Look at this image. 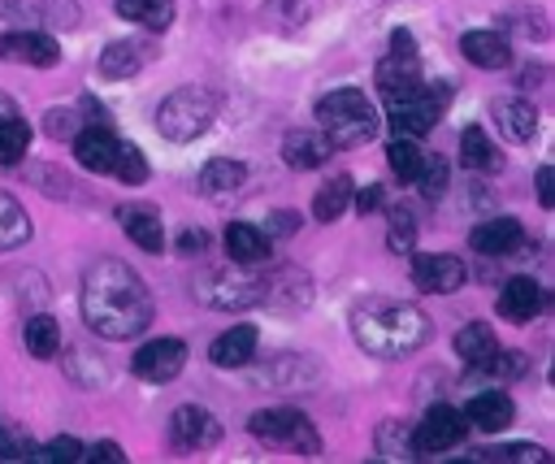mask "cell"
I'll return each instance as SVG.
<instances>
[{"label":"cell","instance_id":"5","mask_svg":"<svg viewBox=\"0 0 555 464\" xmlns=\"http://www.w3.org/2000/svg\"><path fill=\"white\" fill-rule=\"evenodd\" d=\"M247 429H251L260 442H269V447H291L295 455H317V451H321V434H317L312 421H308L304 412H295V408H260V412L247 421Z\"/></svg>","mask_w":555,"mask_h":464},{"label":"cell","instance_id":"14","mask_svg":"<svg viewBox=\"0 0 555 464\" xmlns=\"http://www.w3.org/2000/svg\"><path fill=\"white\" fill-rule=\"evenodd\" d=\"M117 147H121V139H117L104 121H87V126L74 134V156H78V165L91 169V173H113Z\"/></svg>","mask_w":555,"mask_h":464},{"label":"cell","instance_id":"30","mask_svg":"<svg viewBox=\"0 0 555 464\" xmlns=\"http://www.w3.org/2000/svg\"><path fill=\"white\" fill-rule=\"evenodd\" d=\"M117 13L143 30H165L173 22V0H117Z\"/></svg>","mask_w":555,"mask_h":464},{"label":"cell","instance_id":"8","mask_svg":"<svg viewBox=\"0 0 555 464\" xmlns=\"http://www.w3.org/2000/svg\"><path fill=\"white\" fill-rule=\"evenodd\" d=\"M421 87V56H416V39L408 30H390V52L377 61V91L386 100L408 95Z\"/></svg>","mask_w":555,"mask_h":464},{"label":"cell","instance_id":"27","mask_svg":"<svg viewBox=\"0 0 555 464\" xmlns=\"http://www.w3.org/2000/svg\"><path fill=\"white\" fill-rule=\"evenodd\" d=\"M351 195H356V182L347 173H334L321 182V191L312 195V217L317 221H338L347 208H351Z\"/></svg>","mask_w":555,"mask_h":464},{"label":"cell","instance_id":"45","mask_svg":"<svg viewBox=\"0 0 555 464\" xmlns=\"http://www.w3.org/2000/svg\"><path fill=\"white\" fill-rule=\"evenodd\" d=\"M43 13V0H0V17H13V22H30Z\"/></svg>","mask_w":555,"mask_h":464},{"label":"cell","instance_id":"19","mask_svg":"<svg viewBox=\"0 0 555 464\" xmlns=\"http://www.w3.org/2000/svg\"><path fill=\"white\" fill-rule=\"evenodd\" d=\"M460 52L468 65L477 69H507L512 65V43L499 35V30H468L460 39Z\"/></svg>","mask_w":555,"mask_h":464},{"label":"cell","instance_id":"25","mask_svg":"<svg viewBox=\"0 0 555 464\" xmlns=\"http://www.w3.org/2000/svg\"><path fill=\"white\" fill-rule=\"evenodd\" d=\"M330 152H334V143L325 134H312V130H291L282 139V160L291 169H317L330 160Z\"/></svg>","mask_w":555,"mask_h":464},{"label":"cell","instance_id":"7","mask_svg":"<svg viewBox=\"0 0 555 464\" xmlns=\"http://www.w3.org/2000/svg\"><path fill=\"white\" fill-rule=\"evenodd\" d=\"M386 104H390L386 126H390L395 139H425L442 117V91H425V87H416L408 95H395Z\"/></svg>","mask_w":555,"mask_h":464},{"label":"cell","instance_id":"16","mask_svg":"<svg viewBox=\"0 0 555 464\" xmlns=\"http://www.w3.org/2000/svg\"><path fill=\"white\" fill-rule=\"evenodd\" d=\"M117 221L130 234V243H139L143 252H152V256L165 252V225H160L156 204H121L117 208Z\"/></svg>","mask_w":555,"mask_h":464},{"label":"cell","instance_id":"24","mask_svg":"<svg viewBox=\"0 0 555 464\" xmlns=\"http://www.w3.org/2000/svg\"><path fill=\"white\" fill-rule=\"evenodd\" d=\"M147 56H152L147 43H139V39H117V43H108V48L100 52V74H104L108 82L134 78V74L147 65Z\"/></svg>","mask_w":555,"mask_h":464},{"label":"cell","instance_id":"41","mask_svg":"<svg viewBox=\"0 0 555 464\" xmlns=\"http://www.w3.org/2000/svg\"><path fill=\"white\" fill-rule=\"evenodd\" d=\"M377 451L390 460H412V429H403V425L377 429Z\"/></svg>","mask_w":555,"mask_h":464},{"label":"cell","instance_id":"18","mask_svg":"<svg viewBox=\"0 0 555 464\" xmlns=\"http://www.w3.org/2000/svg\"><path fill=\"white\" fill-rule=\"evenodd\" d=\"M256 325H247V321H238V325H230L225 334H217L212 338V347H208V360L217 364V369H243L251 356H256Z\"/></svg>","mask_w":555,"mask_h":464},{"label":"cell","instance_id":"21","mask_svg":"<svg viewBox=\"0 0 555 464\" xmlns=\"http://www.w3.org/2000/svg\"><path fill=\"white\" fill-rule=\"evenodd\" d=\"M520 239H525V225L516 217H490V221L473 225V234H468L473 252H481V256H507L512 247H520Z\"/></svg>","mask_w":555,"mask_h":464},{"label":"cell","instance_id":"13","mask_svg":"<svg viewBox=\"0 0 555 464\" xmlns=\"http://www.w3.org/2000/svg\"><path fill=\"white\" fill-rule=\"evenodd\" d=\"M0 61H22V65H35V69H48V65L61 61V48H56V39L48 30L17 26V30L0 35Z\"/></svg>","mask_w":555,"mask_h":464},{"label":"cell","instance_id":"37","mask_svg":"<svg viewBox=\"0 0 555 464\" xmlns=\"http://www.w3.org/2000/svg\"><path fill=\"white\" fill-rule=\"evenodd\" d=\"M312 13H317V0H269V9H264V17L278 22L282 30H299Z\"/></svg>","mask_w":555,"mask_h":464},{"label":"cell","instance_id":"11","mask_svg":"<svg viewBox=\"0 0 555 464\" xmlns=\"http://www.w3.org/2000/svg\"><path fill=\"white\" fill-rule=\"evenodd\" d=\"M182 364H186V343H182V338H152V343H143V347L134 351V360H130L134 377H143V382H152V386L173 382V377L182 373Z\"/></svg>","mask_w":555,"mask_h":464},{"label":"cell","instance_id":"47","mask_svg":"<svg viewBox=\"0 0 555 464\" xmlns=\"http://www.w3.org/2000/svg\"><path fill=\"white\" fill-rule=\"evenodd\" d=\"M82 460H87V464H104V460H108V464H121L126 455H121L117 442H95V447H82Z\"/></svg>","mask_w":555,"mask_h":464},{"label":"cell","instance_id":"17","mask_svg":"<svg viewBox=\"0 0 555 464\" xmlns=\"http://www.w3.org/2000/svg\"><path fill=\"white\" fill-rule=\"evenodd\" d=\"M512 416H516V408H512V399H507L503 390H481V395H473V399L464 403V421H468V429H481V434H499V429H507Z\"/></svg>","mask_w":555,"mask_h":464},{"label":"cell","instance_id":"35","mask_svg":"<svg viewBox=\"0 0 555 464\" xmlns=\"http://www.w3.org/2000/svg\"><path fill=\"white\" fill-rule=\"evenodd\" d=\"M26 143H30V126L17 113L0 117V165H17L26 156Z\"/></svg>","mask_w":555,"mask_h":464},{"label":"cell","instance_id":"22","mask_svg":"<svg viewBox=\"0 0 555 464\" xmlns=\"http://www.w3.org/2000/svg\"><path fill=\"white\" fill-rule=\"evenodd\" d=\"M225 252H230V260H234V265H243V269L264 265V260L273 256L269 234H264V230H256V225H247V221H230V225H225Z\"/></svg>","mask_w":555,"mask_h":464},{"label":"cell","instance_id":"46","mask_svg":"<svg viewBox=\"0 0 555 464\" xmlns=\"http://www.w3.org/2000/svg\"><path fill=\"white\" fill-rule=\"evenodd\" d=\"M382 204H386L382 182H373V186H364V191H356V195H351V208H356V212H377Z\"/></svg>","mask_w":555,"mask_h":464},{"label":"cell","instance_id":"6","mask_svg":"<svg viewBox=\"0 0 555 464\" xmlns=\"http://www.w3.org/2000/svg\"><path fill=\"white\" fill-rule=\"evenodd\" d=\"M195 299L208 308H221V312H243V308L260 304V278L247 273L243 265L238 269H208L195 282Z\"/></svg>","mask_w":555,"mask_h":464},{"label":"cell","instance_id":"23","mask_svg":"<svg viewBox=\"0 0 555 464\" xmlns=\"http://www.w3.org/2000/svg\"><path fill=\"white\" fill-rule=\"evenodd\" d=\"M542 304H546V295H542V286H538L533 278H512V282L503 286V295H499L503 321H516V325L533 321V317L542 312Z\"/></svg>","mask_w":555,"mask_h":464},{"label":"cell","instance_id":"20","mask_svg":"<svg viewBox=\"0 0 555 464\" xmlns=\"http://www.w3.org/2000/svg\"><path fill=\"white\" fill-rule=\"evenodd\" d=\"M494 126L507 143H529L538 130V108L520 95H503V100H494Z\"/></svg>","mask_w":555,"mask_h":464},{"label":"cell","instance_id":"38","mask_svg":"<svg viewBox=\"0 0 555 464\" xmlns=\"http://www.w3.org/2000/svg\"><path fill=\"white\" fill-rule=\"evenodd\" d=\"M113 173H117L126 186H139V182H147V156H143L134 143H126V139H121L117 160H113Z\"/></svg>","mask_w":555,"mask_h":464},{"label":"cell","instance_id":"28","mask_svg":"<svg viewBox=\"0 0 555 464\" xmlns=\"http://www.w3.org/2000/svg\"><path fill=\"white\" fill-rule=\"evenodd\" d=\"M494 351H499V338H494V330H490L486 321H468V325L455 334V356H460L464 364H473V369H481Z\"/></svg>","mask_w":555,"mask_h":464},{"label":"cell","instance_id":"34","mask_svg":"<svg viewBox=\"0 0 555 464\" xmlns=\"http://www.w3.org/2000/svg\"><path fill=\"white\" fill-rule=\"evenodd\" d=\"M386 160H390L395 178H399L403 186H412V182H416V173H421V160H425V152L416 147V139H395V143L386 147Z\"/></svg>","mask_w":555,"mask_h":464},{"label":"cell","instance_id":"43","mask_svg":"<svg viewBox=\"0 0 555 464\" xmlns=\"http://www.w3.org/2000/svg\"><path fill=\"white\" fill-rule=\"evenodd\" d=\"M525 369H529V360L520 351H503V347L481 364V373H490V377H520Z\"/></svg>","mask_w":555,"mask_h":464},{"label":"cell","instance_id":"12","mask_svg":"<svg viewBox=\"0 0 555 464\" xmlns=\"http://www.w3.org/2000/svg\"><path fill=\"white\" fill-rule=\"evenodd\" d=\"M169 442L178 451H204V447H217L221 442V425L208 408H195V403H182L169 421Z\"/></svg>","mask_w":555,"mask_h":464},{"label":"cell","instance_id":"2","mask_svg":"<svg viewBox=\"0 0 555 464\" xmlns=\"http://www.w3.org/2000/svg\"><path fill=\"white\" fill-rule=\"evenodd\" d=\"M356 343L377 360H408L429 338V317L403 299H369L351 312Z\"/></svg>","mask_w":555,"mask_h":464},{"label":"cell","instance_id":"10","mask_svg":"<svg viewBox=\"0 0 555 464\" xmlns=\"http://www.w3.org/2000/svg\"><path fill=\"white\" fill-rule=\"evenodd\" d=\"M464 278H468V269L451 252H421V256H412V282L425 295H451V291L464 286Z\"/></svg>","mask_w":555,"mask_h":464},{"label":"cell","instance_id":"26","mask_svg":"<svg viewBox=\"0 0 555 464\" xmlns=\"http://www.w3.org/2000/svg\"><path fill=\"white\" fill-rule=\"evenodd\" d=\"M460 165H464V169H473V173H494V169L503 165V156H499L494 139H486V130H481V126H468V130L460 134Z\"/></svg>","mask_w":555,"mask_h":464},{"label":"cell","instance_id":"49","mask_svg":"<svg viewBox=\"0 0 555 464\" xmlns=\"http://www.w3.org/2000/svg\"><path fill=\"white\" fill-rule=\"evenodd\" d=\"M204 247H208V234H204V230H186V234L178 239V252H182V256H199Z\"/></svg>","mask_w":555,"mask_h":464},{"label":"cell","instance_id":"40","mask_svg":"<svg viewBox=\"0 0 555 464\" xmlns=\"http://www.w3.org/2000/svg\"><path fill=\"white\" fill-rule=\"evenodd\" d=\"M35 464H82V442L78 438H52L48 447H35Z\"/></svg>","mask_w":555,"mask_h":464},{"label":"cell","instance_id":"48","mask_svg":"<svg viewBox=\"0 0 555 464\" xmlns=\"http://www.w3.org/2000/svg\"><path fill=\"white\" fill-rule=\"evenodd\" d=\"M538 204L542 208H555V169L551 165L538 169Z\"/></svg>","mask_w":555,"mask_h":464},{"label":"cell","instance_id":"51","mask_svg":"<svg viewBox=\"0 0 555 464\" xmlns=\"http://www.w3.org/2000/svg\"><path fill=\"white\" fill-rule=\"evenodd\" d=\"M13 113H17V104H13V95H4V91H0V117H13Z\"/></svg>","mask_w":555,"mask_h":464},{"label":"cell","instance_id":"44","mask_svg":"<svg viewBox=\"0 0 555 464\" xmlns=\"http://www.w3.org/2000/svg\"><path fill=\"white\" fill-rule=\"evenodd\" d=\"M65 373H74L82 386H100V382L108 377V369H104V364H91V356H87V351H74V356H69V364H65Z\"/></svg>","mask_w":555,"mask_h":464},{"label":"cell","instance_id":"9","mask_svg":"<svg viewBox=\"0 0 555 464\" xmlns=\"http://www.w3.org/2000/svg\"><path fill=\"white\" fill-rule=\"evenodd\" d=\"M464 434H468L464 412L451 408V403H434V408L421 416V425L412 429V455H442V451L460 447Z\"/></svg>","mask_w":555,"mask_h":464},{"label":"cell","instance_id":"29","mask_svg":"<svg viewBox=\"0 0 555 464\" xmlns=\"http://www.w3.org/2000/svg\"><path fill=\"white\" fill-rule=\"evenodd\" d=\"M22 338H26V351H30L35 360H52L56 347H61V325H56L48 312H30Z\"/></svg>","mask_w":555,"mask_h":464},{"label":"cell","instance_id":"50","mask_svg":"<svg viewBox=\"0 0 555 464\" xmlns=\"http://www.w3.org/2000/svg\"><path fill=\"white\" fill-rule=\"evenodd\" d=\"M295 225H299V221H295L291 212H273V217H269V234H291Z\"/></svg>","mask_w":555,"mask_h":464},{"label":"cell","instance_id":"32","mask_svg":"<svg viewBox=\"0 0 555 464\" xmlns=\"http://www.w3.org/2000/svg\"><path fill=\"white\" fill-rule=\"evenodd\" d=\"M243 182H247V165H243V160H230V156H217V160H208V165L199 169V186H204L208 195L234 191V186H243Z\"/></svg>","mask_w":555,"mask_h":464},{"label":"cell","instance_id":"1","mask_svg":"<svg viewBox=\"0 0 555 464\" xmlns=\"http://www.w3.org/2000/svg\"><path fill=\"white\" fill-rule=\"evenodd\" d=\"M82 321L100 338H139L152 321V291L126 260H95L82 278Z\"/></svg>","mask_w":555,"mask_h":464},{"label":"cell","instance_id":"36","mask_svg":"<svg viewBox=\"0 0 555 464\" xmlns=\"http://www.w3.org/2000/svg\"><path fill=\"white\" fill-rule=\"evenodd\" d=\"M477 460H486V464H546L551 455L538 442H507V447H486Z\"/></svg>","mask_w":555,"mask_h":464},{"label":"cell","instance_id":"15","mask_svg":"<svg viewBox=\"0 0 555 464\" xmlns=\"http://www.w3.org/2000/svg\"><path fill=\"white\" fill-rule=\"evenodd\" d=\"M260 299H269V304H278V308H304V304H312V278L304 273V269H295V265H282L278 273H269V278H260Z\"/></svg>","mask_w":555,"mask_h":464},{"label":"cell","instance_id":"42","mask_svg":"<svg viewBox=\"0 0 555 464\" xmlns=\"http://www.w3.org/2000/svg\"><path fill=\"white\" fill-rule=\"evenodd\" d=\"M412 186H421V195L434 199V195L447 186V160H442V156H425V160H421V173H416Z\"/></svg>","mask_w":555,"mask_h":464},{"label":"cell","instance_id":"39","mask_svg":"<svg viewBox=\"0 0 555 464\" xmlns=\"http://www.w3.org/2000/svg\"><path fill=\"white\" fill-rule=\"evenodd\" d=\"M30 455H35V438H30L22 425L0 421V460L17 464V460H30Z\"/></svg>","mask_w":555,"mask_h":464},{"label":"cell","instance_id":"3","mask_svg":"<svg viewBox=\"0 0 555 464\" xmlns=\"http://www.w3.org/2000/svg\"><path fill=\"white\" fill-rule=\"evenodd\" d=\"M317 126H321V134H325L334 147H360V143L377 139V126H382V121H377V108L369 104L364 91L338 87V91L321 95V104H317Z\"/></svg>","mask_w":555,"mask_h":464},{"label":"cell","instance_id":"33","mask_svg":"<svg viewBox=\"0 0 555 464\" xmlns=\"http://www.w3.org/2000/svg\"><path fill=\"white\" fill-rule=\"evenodd\" d=\"M386 243H390V252H399V256H408V252L416 247V208H412V204L386 208Z\"/></svg>","mask_w":555,"mask_h":464},{"label":"cell","instance_id":"4","mask_svg":"<svg viewBox=\"0 0 555 464\" xmlns=\"http://www.w3.org/2000/svg\"><path fill=\"white\" fill-rule=\"evenodd\" d=\"M217 121V91L208 87H178L156 108V130L169 143H191Z\"/></svg>","mask_w":555,"mask_h":464},{"label":"cell","instance_id":"31","mask_svg":"<svg viewBox=\"0 0 555 464\" xmlns=\"http://www.w3.org/2000/svg\"><path fill=\"white\" fill-rule=\"evenodd\" d=\"M30 239V217L13 195H0V252H17Z\"/></svg>","mask_w":555,"mask_h":464}]
</instances>
